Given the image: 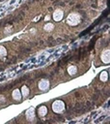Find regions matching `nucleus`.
I'll return each mask as SVG.
<instances>
[{"label":"nucleus","instance_id":"f257e3e1","mask_svg":"<svg viewBox=\"0 0 110 124\" xmlns=\"http://www.w3.org/2000/svg\"><path fill=\"white\" fill-rule=\"evenodd\" d=\"M64 108V103L62 101H55L54 104H52V109L55 111V112H61Z\"/></svg>","mask_w":110,"mask_h":124},{"label":"nucleus","instance_id":"f03ea898","mask_svg":"<svg viewBox=\"0 0 110 124\" xmlns=\"http://www.w3.org/2000/svg\"><path fill=\"white\" fill-rule=\"evenodd\" d=\"M5 54H6V49H5V47H4V46H0V57L4 56Z\"/></svg>","mask_w":110,"mask_h":124}]
</instances>
